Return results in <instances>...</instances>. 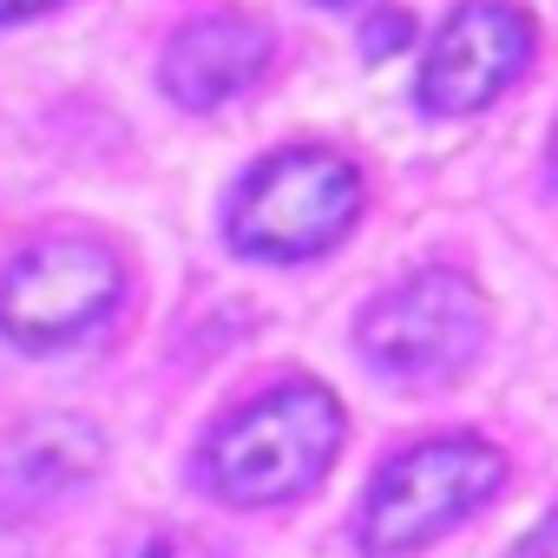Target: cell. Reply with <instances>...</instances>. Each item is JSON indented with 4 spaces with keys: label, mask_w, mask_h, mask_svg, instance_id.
Listing matches in <instances>:
<instances>
[{
    "label": "cell",
    "mask_w": 558,
    "mask_h": 558,
    "mask_svg": "<svg viewBox=\"0 0 558 558\" xmlns=\"http://www.w3.org/2000/svg\"><path fill=\"white\" fill-rule=\"evenodd\" d=\"M342 447V408L316 381H283L236 408L204 440V480L230 506H269L310 493Z\"/></svg>",
    "instance_id": "6da1fadb"
},
{
    "label": "cell",
    "mask_w": 558,
    "mask_h": 558,
    "mask_svg": "<svg viewBox=\"0 0 558 558\" xmlns=\"http://www.w3.org/2000/svg\"><path fill=\"white\" fill-rule=\"evenodd\" d=\"M355 210H362L355 165L323 145H303L263 158L243 178L230 204V236L250 256H316L355 223Z\"/></svg>",
    "instance_id": "7a4b0ae2"
},
{
    "label": "cell",
    "mask_w": 558,
    "mask_h": 558,
    "mask_svg": "<svg viewBox=\"0 0 558 558\" xmlns=\"http://www.w3.org/2000/svg\"><path fill=\"white\" fill-rule=\"evenodd\" d=\"M119 290H125V269L112 243L86 230H60L21 250L14 269L0 276V329L27 349H60L99 329L119 310Z\"/></svg>",
    "instance_id": "3957f363"
},
{
    "label": "cell",
    "mask_w": 558,
    "mask_h": 558,
    "mask_svg": "<svg viewBox=\"0 0 558 558\" xmlns=\"http://www.w3.org/2000/svg\"><path fill=\"white\" fill-rule=\"evenodd\" d=\"M499 473H506V460L486 440H473V434H447V440L408 447L368 486L362 545L368 551H414V545L440 538L447 525H460L499 486Z\"/></svg>",
    "instance_id": "277c9868"
},
{
    "label": "cell",
    "mask_w": 558,
    "mask_h": 558,
    "mask_svg": "<svg viewBox=\"0 0 558 558\" xmlns=\"http://www.w3.org/2000/svg\"><path fill=\"white\" fill-rule=\"evenodd\" d=\"M486 336V303L466 276L453 269H421L362 316V355L401 381H434L453 375L480 355Z\"/></svg>",
    "instance_id": "5b68a950"
},
{
    "label": "cell",
    "mask_w": 558,
    "mask_h": 558,
    "mask_svg": "<svg viewBox=\"0 0 558 558\" xmlns=\"http://www.w3.org/2000/svg\"><path fill=\"white\" fill-rule=\"evenodd\" d=\"M532 53V27L506 0H466L453 21L434 34L427 73H421V106L427 112H480L499 99Z\"/></svg>",
    "instance_id": "8992f818"
},
{
    "label": "cell",
    "mask_w": 558,
    "mask_h": 558,
    "mask_svg": "<svg viewBox=\"0 0 558 558\" xmlns=\"http://www.w3.org/2000/svg\"><path fill=\"white\" fill-rule=\"evenodd\" d=\"M263 66H269V34L256 21H243V14H204V21H191V27L171 34V47H165V93L178 106L210 112V106L236 99Z\"/></svg>",
    "instance_id": "52a82bcc"
},
{
    "label": "cell",
    "mask_w": 558,
    "mask_h": 558,
    "mask_svg": "<svg viewBox=\"0 0 558 558\" xmlns=\"http://www.w3.org/2000/svg\"><path fill=\"white\" fill-rule=\"evenodd\" d=\"M93 473H99V434L73 414H40L0 453V506H14V512L60 506Z\"/></svg>",
    "instance_id": "ba28073f"
},
{
    "label": "cell",
    "mask_w": 558,
    "mask_h": 558,
    "mask_svg": "<svg viewBox=\"0 0 558 558\" xmlns=\"http://www.w3.org/2000/svg\"><path fill=\"white\" fill-rule=\"evenodd\" d=\"M112 558H230L217 538H204V532H184V525H151V532H138L132 545H119Z\"/></svg>",
    "instance_id": "9c48e42d"
},
{
    "label": "cell",
    "mask_w": 558,
    "mask_h": 558,
    "mask_svg": "<svg viewBox=\"0 0 558 558\" xmlns=\"http://www.w3.org/2000/svg\"><path fill=\"white\" fill-rule=\"evenodd\" d=\"M408 34H414V27H408V14H381V21H375V27L362 34V47H368V53L381 60V53H395V47H408Z\"/></svg>",
    "instance_id": "30bf717a"
},
{
    "label": "cell",
    "mask_w": 558,
    "mask_h": 558,
    "mask_svg": "<svg viewBox=\"0 0 558 558\" xmlns=\"http://www.w3.org/2000/svg\"><path fill=\"white\" fill-rule=\"evenodd\" d=\"M40 8H53V0H0V21H27Z\"/></svg>",
    "instance_id": "8fae6325"
},
{
    "label": "cell",
    "mask_w": 558,
    "mask_h": 558,
    "mask_svg": "<svg viewBox=\"0 0 558 558\" xmlns=\"http://www.w3.org/2000/svg\"><path fill=\"white\" fill-rule=\"evenodd\" d=\"M525 558H558V519H551V525L532 538V551H525Z\"/></svg>",
    "instance_id": "7c38bea8"
},
{
    "label": "cell",
    "mask_w": 558,
    "mask_h": 558,
    "mask_svg": "<svg viewBox=\"0 0 558 558\" xmlns=\"http://www.w3.org/2000/svg\"><path fill=\"white\" fill-rule=\"evenodd\" d=\"M551 178H558V138H551Z\"/></svg>",
    "instance_id": "4fadbf2b"
},
{
    "label": "cell",
    "mask_w": 558,
    "mask_h": 558,
    "mask_svg": "<svg viewBox=\"0 0 558 558\" xmlns=\"http://www.w3.org/2000/svg\"><path fill=\"white\" fill-rule=\"evenodd\" d=\"M336 8H342V0H336Z\"/></svg>",
    "instance_id": "5bb4252c"
}]
</instances>
